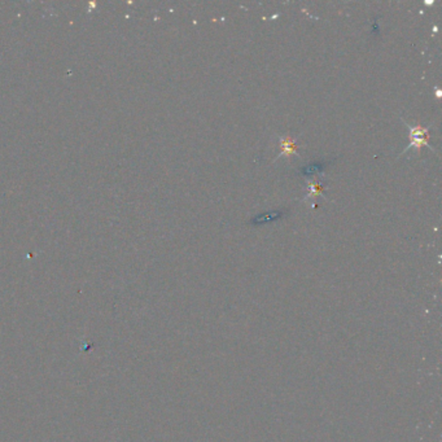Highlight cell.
Here are the masks:
<instances>
[{"instance_id": "4", "label": "cell", "mask_w": 442, "mask_h": 442, "mask_svg": "<svg viewBox=\"0 0 442 442\" xmlns=\"http://www.w3.org/2000/svg\"><path fill=\"white\" fill-rule=\"evenodd\" d=\"M323 168V165L318 164V165H311V166H307L302 170L303 175H310V174H315V173H319L321 169Z\"/></svg>"}, {"instance_id": "1", "label": "cell", "mask_w": 442, "mask_h": 442, "mask_svg": "<svg viewBox=\"0 0 442 442\" xmlns=\"http://www.w3.org/2000/svg\"><path fill=\"white\" fill-rule=\"evenodd\" d=\"M405 125L407 126L409 128V136H410V144L407 147L406 149L403 150L402 153H406L407 150L410 149H417L420 150L421 147L423 146H427L429 149H433L429 144H428V131H429V128L431 127H421L420 125L419 126H411L409 123L405 122Z\"/></svg>"}, {"instance_id": "3", "label": "cell", "mask_w": 442, "mask_h": 442, "mask_svg": "<svg viewBox=\"0 0 442 442\" xmlns=\"http://www.w3.org/2000/svg\"><path fill=\"white\" fill-rule=\"evenodd\" d=\"M307 187H309L310 195H321L322 191H323L322 184L318 182H307Z\"/></svg>"}, {"instance_id": "2", "label": "cell", "mask_w": 442, "mask_h": 442, "mask_svg": "<svg viewBox=\"0 0 442 442\" xmlns=\"http://www.w3.org/2000/svg\"><path fill=\"white\" fill-rule=\"evenodd\" d=\"M279 146L282 148V152L276 158H280V157H291L292 154L297 153V146L296 143L293 142L289 136L287 138H279Z\"/></svg>"}]
</instances>
